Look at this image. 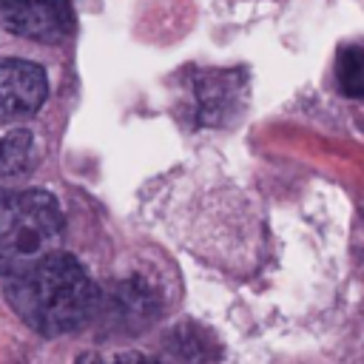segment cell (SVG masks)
Wrapping results in <instances>:
<instances>
[{"label": "cell", "mask_w": 364, "mask_h": 364, "mask_svg": "<svg viewBox=\"0 0 364 364\" xmlns=\"http://www.w3.org/2000/svg\"><path fill=\"white\" fill-rule=\"evenodd\" d=\"M6 296L17 316L43 336H63L82 327L97 313L100 301L85 267L60 250L11 276Z\"/></svg>", "instance_id": "cell-1"}, {"label": "cell", "mask_w": 364, "mask_h": 364, "mask_svg": "<svg viewBox=\"0 0 364 364\" xmlns=\"http://www.w3.org/2000/svg\"><path fill=\"white\" fill-rule=\"evenodd\" d=\"M63 210L46 191H0V273L17 276L63 242Z\"/></svg>", "instance_id": "cell-2"}, {"label": "cell", "mask_w": 364, "mask_h": 364, "mask_svg": "<svg viewBox=\"0 0 364 364\" xmlns=\"http://www.w3.org/2000/svg\"><path fill=\"white\" fill-rule=\"evenodd\" d=\"M48 94L43 65L20 57L0 60V125L34 114Z\"/></svg>", "instance_id": "cell-3"}, {"label": "cell", "mask_w": 364, "mask_h": 364, "mask_svg": "<svg viewBox=\"0 0 364 364\" xmlns=\"http://www.w3.org/2000/svg\"><path fill=\"white\" fill-rule=\"evenodd\" d=\"M0 17L9 31L54 43L71 31V6L68 0H0Z\"/></svg>", "instance_id": "cell-4"}, {"label": "cell", "mask_w": 364, "mask_h": 364, "mask_svg": "<svg viewBox=\"0 0 364 364\" xmlns=\"http://www.w3.org/2000/svg\"><path fill=\"white\" fill-rule=\"evenodd\" d=\"M97 313L105 316L108 327L117 333H139L145 324H151L159 313V299L151 284L142 279L117 282L100 301Z\"/></svg>", "instance_id": "cell-5"}, {"label": "cell", "mask_w": 364, "mask_h": 364, "mask_svg": "<svg viewBox=\"0 0 364 364\" xmlns=\"http://www.w3.org/2000/svg\"><path fill=\"white\" fill-rule=\"evenodd\" d=\"M34 165V136L26 128L0 134V179L26 173Z\"/></svg>", "instance_id": "cell-6"}, {"label": "cell", "mask_w": 364, "mask_h": 364, "mask_svg": "<svg viewBox=\"0 0 364 364\" xmlns=\"http://www.w3.org/2000/svg\"><path fill=\"white\" fill-rule=\"evenodd\" d=\"M336 77H338V85H341L344 94H350V97L364 94V54H361V48L344 46L338 51Z\"/></svg>", "instance_id": "cell-7"}, {"label": "cell", "mask_w": 364, "mask_h": 364, "mask_svg": "<svg viewBox=\"0 0 364 364\" xmlns=\"http://www.w3.org/2000/svg\"><path fill=\"white\" fill-rule=\"evenodd\" d=\"M77 364H159V361L136 350H122V353H85L82 358H77Z\"/></svg>", "instance_id": "cell-8"}]
</instances>
